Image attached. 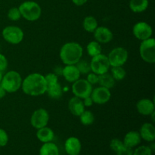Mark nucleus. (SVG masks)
Segmentation results:
<instances>
[{
  "instance_id": "nucleus-27",
  "label": "nucleus",
  "mask_w": 155,
  "mask_h": 155,
  "mask_svg": "<svg viewBox=\"0 0 155 155\" xmlns=\"http://www.w3.org/2000/svg\"><path fill=\"white\" fill-rule=\"evenodd\" d=\"M79 117H80V123L84 126H90L95 122V116L90 110H85L79 116Z\"/></svg>"
},
{
  "instance_id": "nucleus-36",
  "label": "nucleus",
  "mask_w": 155,
  "mask_h": 155,
  "mask_svg": "<svg viewBox=\"0 0 155 155\" xmlns=\"http://www.w3.org/2000/svg\"><path fill=\"white\" fill-rule=\"evenodd\" d=\"M8 59L4 54L0 53V71L1 72L5 71L8 68Z\"/></svg>"
},
{
  "instance_id": "nucleus-7",
  "label": "nucleus",
  "mask_w": 155,
  "mask_h": 155,
  "mask_svg": "<svg viewBox=\"0 0 155 155\" xmlns=\"http://www.w3.org/2000/svg\"><path fill=\"white\" fill-rule=\"evenodd\" d=\"M91 71L98 75H101L107 73L110 68L107 56L103 54H99L92 57L90 61Z\"/></svg>"
},
{
  "instance_id": "nucleus-8",
  "label": "nucleus",
  "mask_w": 155,
  "mask_h": 155,
  "mask_svg": "<svg viewBox=\"0 0 155 155\" xmlns=\"http://www.w3.org/2000/svg\"><path fill=\"white\" fill-rule=\"evenodd\" d=\"M128 51L124 47L113 48L107 55L110 67L124 66L128 60Z\"/></svg>"
},
{
  "instance_id": "nucleus-39",
  "label": "nucleus",
  "mask_w": 155,
  "mask_h": 155,
  "mask_svg": "<svg viewBox=\"0 0 155 155\" xmlns=\"http://www.w3.org/2000/svg\"><path fill=\"white\" fill-rule=\"evenodd\" d=\"M88 0H72V2H74V5H76L77 6H82L84 4H86V2Z\"/></svg>"
},
{
  "instance_id": "nucleus-21",
  "label": "nucleus",
  "mask_w": 155,
  "mask_h": 155,
  "mask_svg": "<svg viewBox=\"0 0 155 155\" xmlns=\"http://www.w3.org/2000/svg\"><path fill=\"white\" fill-rule=\"evenodd\" d=\"M39 155H59L58 147L52 142L43 143L39 149Z\"/></svg>"
},
{
  "instance_id": "nucleus-4",
  "label": "nucleus",
  "mask_w": 155,
  "mask_h": 155,
  "mask_svg": "<svg viewBox=\"0 0 155 155\" xmlns=\"http://www.w3.org/2000/svg\"><path fill=\"white\" fill-rule=\"evenodd\" d=\"M22 18L28 21H36L41 17L42 8L38 3L33 1L24 2L18 7Z\"/></svg>"
},
{
  "instance_id": "nucleus-12",
  "label": "nucleus",
  "mask_w": 155,
  "mask_h": 155,
  "mask_svg": "<svg viewBox=\"0 0 155 155\" xmlns=\"http://www.w3.org/2000/svg\"><path fill=\"white\" fill-rule=\"evenodd\" d=\"M91 98L95 104H104L109 101L111 97V92L110 89L107 88L99 86L92 89L91 93Z\"/></svg>"
},
{
  "instance_id": "nucleus-37",
  "label": "nucleus",
  "mask_w": 155,
  "mask_h": 155,
  "mask_svg": "<svg viewBox=\"0 0 155 155\" xmlns=\"http://www.w3.org/2000/svg\"><path fill=\"white\" fill-rule=\"evenodd\" d=\"M117 155H133V148L124 145L117 152H116Z\"/></svg>"
},
{
  "instance_id": "nucleus-40",
  "label": "nucleus",
  "mask_w": 155,
  "mask_h": 155,
  "mask_svg": "<svg viewBox=\"0 0 155 155\" xmlns=\"http://www.w3.org/2000/svg\"><path fill=\"white\" fill-rule=\"evenodd\" d=\"M6 93H7V92H5V90L3 89V87L1 86V84H0V99L4 98V97L5 96Z\"/></svg>"
},
{
  "instance_id": "nucleus-18",
  "label": "nucleus",
  "mask_w": 155,
  "mask_h": 155,
  "mask_svg": "<svg viewBox=\"0 0 155 155\" xmlns=\"http://www.w3.org/2000/svg\"><path fill=\"white\" fill-rule=\"evenodd\" d=\"M85 106L83 104V99L74 96L68 101V109L73 115L79 117L85 110Z\"/></svg>"
},
{
  "instance_id": "nucleus-41",
  "label": "nucleus",
  "mask_w": 155,
  "mask_h": 155,
  "mask_svg": "<svg viewBox=\"0 0 155 155\" xmlns=\"http://www.w3.org/2000/svg\"><path fill=\"white\" fill-rule=\"evenodd\" d=\"M2 77H3V74H2V72H1V71H0V83H1V82H2Z\"/></svg>"
},
{
  "instance_id": "nucleus-25",
  "label": "nucleus",
  "mask_w": 155,
  "mask_h": 155,
  "mask_svg": "<svg viewBox=\"0 0 155 155\" xmlns=\"http://www.w3.org/2000/svg\"><path fill=\"white\" fill-rule=\"evenodd\" d=\"M83 27L86 32L93 33L98 27V21L93 16H87L83 20Z\"/></svg>"
},
{
  "instance_id": "nucleus-17",
  "label": "nucleus",
  "mask_w": 155,
  "mask_h": 155,
  "mask_svg": "<svg viewBox=\"0 0 155 155\" xmlns=\"http://www.w3.org/2000/svg\"><path fill=\"white\" fill-rule=\"evenodd\" d=\"M80 73L75 64L66 65L62 69V76L69 83H74L79 80L80 77Z\"/></svg>"
},
{
  "instance_id": "nucleus-20",
  "label": "nucleus",
  "mask_w": 155,
  "mask_h": 155,
  "mask_svg": "<svg viewBox=\"0 0 155 155\" xmlns=\"http://www.w3.org/2000/svg\"><path fill=\"white\" fill-rule=\"evenodd\" d=\"M36 138L42 143L52 142L54 138V131L51 128L46 127L38 129L36 131Z\"/></svg>"
},
{
  "instance_id": "nucleus-33",
  "label": "nucleus",
  "mask_w": 155,
  "mask_h": 155,
  "mask_svg": "<svg viewBox=\"0 0 155 155\" xmlns=\"http://www.w3.org/2000/svg\"><path fill=\"white\" fill-rule=\"evenodd\" d=\"M44 77H45L47 86H51V85H54L55 83H58V77L54 73H49V74H46Z\"/></svg>"
},
{
  "instance_id": "nucleus-14",
  "label": "nucleus",
  "mask_w": 155,
  "mask_h": 155,
  "mask_svg": "<svg viewBox=\"0 0 155 155\" xmlns=\"http://www.w3.org/2000/svg\"><path fill=\"white\" fill-rule=\"evenodd\" d=\"M64 149L68 155H79L82 149L81 142L77 137H69L65 141Z\"/></svg>"
},
{
  "instance_id": "nucleus-10",
  "label": "nucleus",
  "mask_w": 155,
  "mask_h": 155,
  "mask_svg": "<svg viewBox=\"0 0 155 155\" xmlns=\"http://www.w3.org/2000/svg\"><path fill=\"white\" fill-rule=\"evenodd\" d=\"M49 121V114L48 112L44 108L36 109L31 115L30 117V124L33 128L40 129L42 127H46Z\"/></svg>"
},
{
  "instance_id": "nucleus-5",
  "label": "nucleus",
  "mask_w": 155,
  "mask_h": 155,
  "mask_svg": "<svg viewBox=\"0 0 155 155\" xmlns=\"http://www.w3.org/2000/svg\"><path fill=\"white\" fill-rule=\"evenodd\" d=\"M140 57L144 61L148 64L155 62V39L151 37L142 41L139 46Z\"/></svg>"
},
{
  "instance_id": "nucleus-24",
  "label": "nucleus",
  "mask_w": 155,
  "mask_h": 155,
  "mask_svg": "<svg viewBox=\"0 0 155 155\" xmlns=\"http://www.w3.org/2000/svg\"><path fill=\"white\" fill-rule=\"evenodd\" d=\"M98 84L100 86L110 89L115 86V80L111 74L105 73L101 75H98Z\"/></svg>"
},
{
  "instance_id": "nucleus-13",
  "label": "nucleus",
  "mask_w": 155,
  "mask_h": 155,
  "mask_svg": "<svg viewBox=\"0 0 155 155\" xmlns=\"http://www.w3.org/2000/svg\"><path fill=\"white\" fill-rule=\"evenodd\" d=\"M93 33L95 41L99 43H108L113 39V33L106 27H98Z\"/></svg>"
},
{
  "instance_id": "nucleus-6",
  "label": "nucleus",
  "mask_w": 155,
  "mask_h": 155,
  "mask_svg": "<svg viewBox=\"0 0 155 155\" xmlns=\"http://www.w3.org/2000/svg\"><path fill=\"white\" fill-rule=\"evenodd\" d=\"M2 35L5 40L12 45H18L21 43L24 37V33L22 29L17 26H7L2 32Z\"/></svg>"
},
{
  "instance_id": "nucleus-42",
  "label": "nucleus",
  "mask_w": 155,
  "mask_h": 155,
  "mask_svg": "<svg viewBox=\"0 0 155 155\" xmlns=\"http://www.w3.org/2000/svg\"><path fill=\"white\" fill-rule=\"evenodd\" d=\"M79 155H80V154H79Z\"/></svg>"
},
{
  "instance_id": "nucleus-16",
  "label": "nucleus",
  "mask_w": 155,
  "mask_h": 155,
  "mask_svg": "<svg viewBox=\"0 0 155 155\" xmlns=\"http://www.w3.org/2000/svg\"><path fill=\"white\" fill-rule=\"evenodd\" d=\"M139 133L141 139L146 142H152L155 140V127L151 123L142 124Z\"/></svg>"
},
{
  "instance_id": "nucleus-38",
  "label": "nucleus",
  "mask_w": 155,
  "mask_h": 155,
  "mask_svg": "<svg viewBox=\"0 0 155 155\" xmlns=\"http://www.w3.org/2000/svg\"><path fill=\"white\" fill-rule=\"evenodd\" d=\"M83 104H84L85 107H91V106H92V104H94V102H93V101H92V98H91V96L86 97V98H83Z\"/></svg>"
},
{
  "instance_id": "nucleus-2",
  "label": "nucleus",
  "mask_w": 155,
  "mask_h": 155,
  "mask_svg": "<svg viewBox=\"0 0 155 155\" xmlns=\"http://www.w3.org/2000/svg\"><path fill=\"white\" fill-rule=\"evenodd\" d=\"M83 47L76 42H69L62 45L59 56L65 65L76 64L83 57Z\"/></svg>"
},
{
  "instance_id": "nucleus-19",
  "label": "nucleus",
  "mask_w": 155,
  "mask_h": 155,
  "mask_svg": "<svg viewBox=\"0 0 155 155\" xmlns=\"http://www.w3.org/2000/svg\"><path fill=\"white\" fill-rule=\"evenodd\" d=\"M141 136L137 131H130L125 135L124 138V144L129 148H134L141 143Z\"/></svg>"
},
{
  "instance_id": "nucleus-34",
  "label": "nucleus",
  "mask_w": 155,
  "mask_h": 155,
  "mask_svg": "<svg viewBox=\"0 0 155 155\" xmlns=\"http://www.w3.org/2000/svg\"><path fill=\"white\" fill-rule=\"evenodd\" d=\"M9 138L7 132L0 128V147H5L8 142Z\"/></svg>"
},
{
  "instance_id": "nucleus-26",
  "label": "nucleus",
  "mask_w": 155,
  "mask_h": 155,
  "mask_svg": "<svg viewBox=\"0 0 155 155\" xmlns=\"http://www.w3.org/2000/svg\"><path fill=\"white\" fill-rule=\"evenodd\" d=\"M87 53L90 57H94L101 53V43L97 41H92L89 42L86 46Z\"/></svg>"
},
{
  "instance_id": "nucleus-32",
  "label": "nucleus",
  "mask_w": 155,
  "mask_h": 155,
  "mask_svg": "<svg viewBox=\"0 0 155 155\" xmlns=\"http://www.w3.org/2000/svg\"><path fill=\"white\" fill-rule=\"evenodd\" d=\"M124 145V142L120 140L119 139H113L110 142V149L115 153L117 152Z\"/></svg>"
},
{
  "instance_id": "nucleus-31",
  "label": "nucleus",
  "mask_w": 155,
  "mask_h": 155,
  "mask_svg": "<svg viewBox=\"0 0 155 155\" xmlns=\"http://www.w3.org/2000/svg\"><path fill=\"white\" fill-rule=\"evenodd\" d=\"M152 151L149 146L141 145L133 151V155H152Z\"/></svg>"
},
{
  "instance_id": "nucleus-35",
  "label": "nucleus",
  "mask_w": 155,
  "mask_h": 155,
  "mask_svg": "<svg viewBox=\"0 0 155 155\" xmlns=\"http://www.w3.org/2000/svg\"><path fill=\"white\" fill-rule=\"evenodd\" d=\"M91 85L97 84L98 83V75L93 72H90L88 74L87 77L86 79Z\"/></svg>"
},
{
  "instance_id": "nucleus-11",
  "label": "nucleus",
  "mask_w": 155,
  "mask_h": 155,
  "mask_svg": "<svg viewBox=\"0 0 155 155\" xmlns=\"http://www.w3.org/2000/svg\"><path fill=\"white\" fill-rule=\"evenodd\" d=\"M133 33L136 39L141 41L145 40L151 37L153 34L152 27L145 21L137 22L133 28Z\"/></svg>"
},
{
  "instance_id": "nucleus-3",
  "label": "nucleus",
  "mask_w": 155,
  "mask_h": 155,
  "mask_svg": "<svg viewBox=\"0 0 155 155\" xmlns=\"http://www.w3.org/2000/svg\"><path fill=\"white\" fill-rule=\"evenodd\" d=\"M1 86L7 93H14L21 88L22 77L15 71H10L3 75Z\"/></svg>"
},
{
  "instance_id": "nucleus-22",
  "label": "nucleus",
  "mask_w": 155,
  "mask_h": 155,
  "mask_svg": "<svg viewBox=\"0 0 155 155\" xmlns=\"http://www.w3.org/2000/svg\"><path fill=\"white\" fill-rule=\"evenodd\" d=\"M148 7V0H130V8L135 13H142Z\"/></svg>"
},
{
  "instance_id": "nucleus-30",
  "label": "nucleus",
  "mask_w": 155,
  "mask_h": 155,
  "mask_svg": "<svg viewBox=\"0 0 155 155\" xmlns=\"http://www.w3.org/2000/svg\"><path fill=\"white\" fill-rule=\"evenodd\" d=\"M8 18L12 21H18L21 19V15L18 8L13 7L10 8L8 12Z\"/></svg>"
},
{
  "instance_id": "nucleus-9",
  "label": "nucleus",
  "mask_w": 155,
  "mask_h": 155,
  "mask_svg": "<svg viewBox=\"0 0 155 155\" xmlns=\"http://www.w3.org/2000/svg\"><path fill=\"white\" fill-rule=\"evenodd\" d=\"M92 85L85 79H79L72 85V92L74 96L81 99L89 97L92 92Z\"/></svg>"
},
{
  "instance_id": "nucleus-28",
  "label": "nucleus",
  "mask_w": 155,
  "mask_h": 155,
  "mask_svg": "<svg viewBox=\"0 0 155 155\" xmlns=\"http://www.w3.org/2000/svg\"><path fill=\"white\" fill-rule=\"evenodd\" d=\"M111 75L115 80L120 81L125 78L127 72H126V70L123 68V66L112 67Z\"/></svg>"
},
{
  "instance_id": "nucleus-23",
  "label": "nucleus",
  "mask_w": 155,
  "mask_h": 155,
  "mask_svg": "<svg viewBox=\"0 0 155 155\" xmlns=\"http://www.w3.org/2000/svg\"><path fill=\"white\" fill-rule=\"evenodd\" d=\"M46 92L49 98L52 99H59L63 95V89L60 83H57L51 86H47Z\"/></svg>"
},
{
  "instance_id": "nucleus-15",
  "label": "nucleus",
  "mask_w": 155,
  "mask_h": 155,
  "mask_svg": "<svg viewBox=\"0 0 155 155\" xmlns=\"http://www.w3.org/2000/svg\"><path fill=\"white\" fill-rule=\"evenodd\" d=\"M136 109L143 116H151V114L154 112V103L149 98H142L136 104Z\"/></svg>"
},
{
  "instance_id": "nucleus-1",
  "label": "nucleus",
  "mask_w": 155,
  "mask_h": 155,
  "mask_svg": "<svg viewBox=\"0 0 155 155\" xmlns=\"http://www.w3.org/2000/svg\"><path fill=\"white\" fill-rule=\"evenodd\" d=\"M22 90L30 96H39L46 92L47 84L45 77L39 73L29 74L22 80Z\"/></svg>"
},
{
  "instance_id": "nucleus-29",
  "label": "nucleus",
  "mask_w": 155,
  "mask_h": 155,
  "mask_svg": "<svg viewBox=\"0 0 155 155\" xmlns=\"http://www.w3.org/2000/svg\"><path fill=\"white\" fill-rule=\"evenodd\" d=\"M77 69L80 71V74H88L91 71L90 62L87 61L86 60H82V58L76 64Z\"/></svg>"
}]
</instances>
